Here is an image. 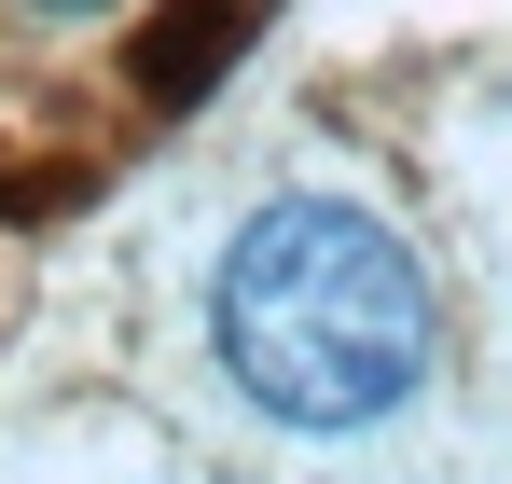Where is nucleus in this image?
<instances>
[{"mask_svg": "<svg viewBox=\"0 0 512 484\" xmlns=\"http://www.w3.org/2000/svg\"><path fill=\"white\" fill-rule=\"evenodd\" d=\"M208 332H222V374L277 429H374V415L416 402L429 360H443L429 263L360 194H263L222 236Z\"/></svg>", "mask_w": 512, "mask_h": 484, "instance_id": "obj_1", "label": "nucleus"}, {"mask_svg": "<svg viewBox=\"0 0 512 484\" xmlns=\"http://www.w3.org/2000/svg\"><path fill=\"white\" fill-rule=\"evenodd\" d=\"M0 14H14V28H111L125 0H0Z\"/></svg>", "mask_w": 512, "mask_h": 484, "instance_id": "obj_2", "label": "nucleus"}]
</instances>
